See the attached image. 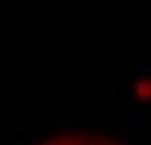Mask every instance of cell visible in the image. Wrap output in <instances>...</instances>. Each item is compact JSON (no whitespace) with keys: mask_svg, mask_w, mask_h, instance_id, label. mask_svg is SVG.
Returning a JSON list of instances; mask_svg holds the SVG:
<instances>
[{"mask_svg":"<svg viewBox=\"0 0 151 145\" xmlns=\"http://www.w3.org/2000/svg\"><path fill=\"white\" fill-rule=\"evenodd\" d=\"M35 145H128L116 135L96 131V129H69L49 135Z\"/></svg>","mask_w":151,"mask_h":145,"instance_id":"cell-1","label":"cell"}]
</instances>
